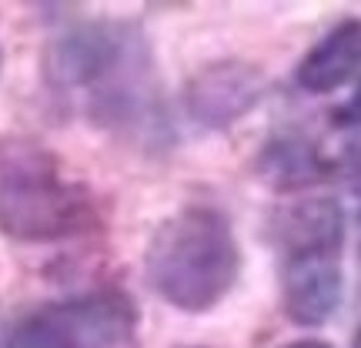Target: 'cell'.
Instances as JSON below:
<instances>
[{"label":"cell","mask_w":361,"mask_h":348,"mask_svg":"<svg viewBox=\"0 0 361 348\" xmlns=\"http://www.w3.org/2000/svg\"><path fill=\"white\" fill-rule=\"evenodd\" d=\"M341 301L338 255H291L281 258V305L295 325L314 328L335 315Z\"/></svg>","instance_id":"obj_5"},{"label":"cell","mask_w":361,"mask_h":348,"mask_svg":"<svg viewBox=\"0 0 361 348\" xmlns=\"http://www.w3.org/2000/svg\"><path fill=\"white\" fill-rule=\"evenodd\" d=\"M97 198L64 178L57 157L27 141L0 148V232L17 241H61L97 228Z\"/></svg>","instance_id":"obj_2"},{"label":"cell","mask_w":361,"mask_h":348,"mask_svg":"<svg viewBox=\"0 0 361 348\" xmlns=\"http://www.w3.org/2000/svg\"><path fill=\"white\" fill-rule=\"evenodd\" d=\"M338 124H361V84H358V90L351 94V101L338 111Z\"/></svg>","instance_id":"obj_10"},{"label":"cell","mask_w":361,"mask_h":348,"mask_svg":"<svg viewBox=\"0 0 361 348\" xmlns=\"http://www.w3.org/2000/svg\"><path fill=\"white\" fill-rule=\"evenodd\" d=\"M281 348H331V345L318 342V338H301V342H291V345H281Z\"/></svg>","instance_id":"obj_11"},{"label":"cell","mask_w":361,"mask_h":348,"mask_svg":"<svg viewBox=\"0 0 361 348\" xmlns=\"http://www.w3.org/2000/svg\"><path fill=\"white\" fill-rule=\"evenodd\" d=\"M361 71V17H345L311 47L295 71L298 88L308 94H331Z\"/></svg>","instance_id":"obj_8"},{"label":"cell","mask_w":361,"mask_h":348,"mask_svg":"<svg viewBox=\"0 0 361 348\" xmlns=\"http://www.w3.org/2000/svg\"><path fill=\"white\" fill-rule=\"evenodd\" d=\"M137 311L121 292H94L71 305L34 311L13 328L7 348H111L134 335Z\"/></svg>","instance_id":"obj_4"},{"label":"cell","mask_w":361,"mask_h":348,"mask_svg":"<svg viewBox=\"0 0 361 348\" xmlns=\"http://www.w3.org/2000/svg\"><path fill=\"white\" fill-rule=\"evenodd\" d=\"M358 218H361V215H358Z\"/></svg>","instance_id":"obj_13"},{"label":"cell","mask_w":361,"mask_h":348,"mask_svg":"<svg viewBox=\"0 0 361 348\" xmlns=\"http://www.w3.org/2000/svg\"><path fill=\"white\" fill-rule=\"evenodd\" d=\"M261 94V78L245 64L204 67L188 88V107L201 124H231L251 111Z\"/></svg>","instance_id":"obj_7"},{"label":"cell","mask_w":361,"mask_h":348,"mask_svg":"<svg viewBox=\"0 0 361 348\" xmlns=\"http://www.w3.org/2000/svg\"><path fill=\"white\" fill-rule=\"evenodd\" d=\"M322 157L305 141H274L264 151V178L278 188H301L322 178Z\"/></svg>","instance_id":"obj_9"},{"label":"cell","mask_w":361,"mask_h":348,"mask_svg":"<svg viewBox=\"0 0 361 348\" xmlns=\"http://www.w3.org/2000/svg\"><path fill=\"white\" fill-rule=\"evenodd\" d=\"M147 51L124 24H84L47 54V74L57 88L84 90L97 121H141L147 114Z\"/></svg>","instance_id":"obj_3"},{"label":"cell","mask_w":361,"mask_h":348,"mask_svg":"<svg viewBox=\"0 0 361 348\" xmlns=\"http://www.w3.org/2000/svg\"><path fill=\"white\" fill-rule=\"evenodd\" d=\"M355 348H361V332H358V335H355Z\"/></svg>","instance_id":"obj_12"},{"label":"cell","mask_w":361,"mask_h":348,"mask_svg":"<svg viewBox=\"0 0 361 348\" xmlns=\"http://www.w3.org/2000/svg\"><path fill=\"white\" fill-rule=\"evenodd\" d=\"M271 238L281 251V258H291V255H341L345 211L335 198L298 201V205L274 215Z\"/></svg>","instance_id":"obj_6"},{"label":"cell","mask_w":361,"mask_h":348,"mask_svg":"<svg viewBox=\"0 0 361 348\" xmlns=\"http://www.w3.org/2000/svg\"><path fill=\"white\" fill-rule=\"evenodd\" d=\"M241 248L231 221L218 208L188 205L154 232L144 275L161 301L171 308L201 315L221 305L238 282Z\"/></svg>","instance_id":"obj_1"}]
</instances>
